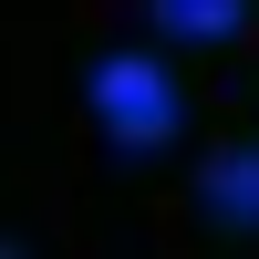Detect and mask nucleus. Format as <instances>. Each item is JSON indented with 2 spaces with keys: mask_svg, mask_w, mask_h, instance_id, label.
<instances>
[{
  "mask_svg": "<svg viewBox=\"0 0 259 259\" xmlns=\"http://www.w3.org/2000/svg\"><path fill=\"white\" fill-rule=\"evenodd\" d=\"M94 114H104V135L114 145H166L177 135V83H166V62H145V52H104L94 62Z\"/></svg>",
  "mask_w": 259,
  "mask_h": 259,
  "instance_id": "1",
  "label": "nucleus"
},
{
  "mask_svg": "<svg viewBox=\"0 0 259 259\" xmlns=\"http://www.w3.org/2000/svg\"><path fill=\"white\" fill-rule=\"evenodd\" d=\"M207 218L218 228H259V145H218L207 156Z\"/></svg>",
  "mask_w": 259,
  "mask_h": 259,
  "instance_id": "2",
  "label": "nucleus"
},
{
  "mask_svg": "<svg viewBox=\"0 0 259 259\" xmlns=\"http://www.w3.org/2000/svg\"><path fill=\"white\" fill-rule=\"evenodd\" d=\"M249 21V0H156V31H177V41H228Z\"/></svg>",
  "mask_w": 259,
  "mask_h": 259,
  "instance_id": "3",
  "label": "nucleus"
}]
</instances>
